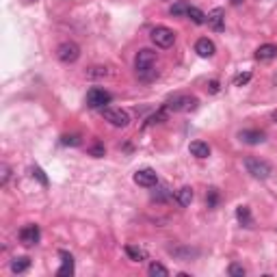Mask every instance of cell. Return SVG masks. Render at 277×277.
<instances>
[{
  "mask_svg": "<svg viewBox=\"0 0 277 277\" xmlns=\"http://www.w3.org/2000/svg\"><path fill=\"white\" fill-rule=\"evenodd\" d=\"M277 59V46L275 44H262L258 50H255V61L260 63H266V61Z\"/></svg>",
  "mask_w": 277,
  "mask_h": 277,
  "instance_id": "obj_11",
  "label": "cell"
},
{
  "mask_svg": "<svg viewBox=\"0 0 277 277\" xmlns=\"http://www.w3.org/2000/svg\"><path fill=\"white\" fill-rule=\"evenodd\" d=\"M150 39L154 41L156 48L167 50V48H171L173 44H176V33H173L171 29H167V26H154V29L150 31Z\"/></svg>",
  "mask_w": 277,
  "mask_h": 277,
  "instance_id": "obj_2",
  "label": "cell"
},
{
  "mask_svg": "<svg viewBox=\"0 0 277 277\" xmlns=\"http://www.w3.org/2000/svg\"><path fill=\"white\" fill-rule=\"evenodd\" d=\"M186 16H189V18H191L195 24H206V16H204V13L197 9V7H189V11H186Z\"/></svg>",
  "mask_w": 277,
  "mask_h": 277,
  "instance_id": "obj_21",
  "label": "cell"
},
{
  "mask_svg": "<svg viewBox=\"0 0 277 277\" xmlns=\"http://www.w3.org/2000/svg\"><path fill=\"white\" fill-rule=\"evenodd\" d=\"M132 180H134V184L143 186V189H152V186L158 184V176L154 169H138Z\"/></svg>",
  "mask_w": 277,
  "mask_h": 277,
  "instance_id": "obj_9",
  "label": "cell"
},
{
  "mask_svg": "<svg viewBox=\"0 0 277 277\" xmlns=\"http://www.w3.org/2000/svg\"><path fill=\"white\" fill-rule=\"evenodd\" d=\"M249 80H251V72H245V74H238L236 78H234V85H236V87H242V85H245V82H249Z\"/></svg>",
  "mask_w": 277,
  "mask_h": 277,
  "instance_id": "obj_30",
  "label": "cell"
},
{
  "mask_svg": "<svg viewBox=\"0 0 277 277\" xmlns=\"http://www.w3.org/2000/svg\"><path fill=\"white\" fill-rule=\"evenodd\" d=\"M195 52L202 59H210V57H214L217 48H214V44L208 37H202V39H197V44H195Z\"/></svg>",
  "mask_w": 277,
  "mask_h": 277,
  "instance_id": "obj_13",
  "label": "cell"
},
{
  "mask_svg": "<svg viewBox=\"0 0 277 277\" xmlns=\"http://www.w3.org/2000/svg\"><path fill=\"white\" fill-rule=\"evenodd\" d=\"M186 11H189V5H186V3H176L169 9L171 16H186Z\"/></svg>",
  "mask_w": 277,
  "mask_h": 277,
  "instance_id": "obj_24",
  "label": "cell"
},
{
  "mask_svg": "<svg viewBox=\"0 0 277 277\" xmlns=\"http://www.w3.org/2000/svg\"><path fill=\"white\" fill-rule=\"evenodd\" d=\"M171 253L173 255H182V258L186 255L189 260H191V255H195V251H193V249H171Z\"/></svg>",
  "mask_w": 277,
  "mask_h": 277,
  "instance_id": "obj_31",
  "label": "cell"
},
{
  "mask_svg": "<svg viewBox=\"0 0 277 277\" xmlns=\"http://www.w3.org/2000/svg\"><path fill=\"white\" fill-rule=\"evenodd\" d=\"M134 69H136V76L141 80H154L158 76V72H156V52L150 50V48L138 50L136 57H134Z\"/></svg>",
  "mask_w": 277,
  "mask_h": 277,
  "instance_id": "obj_1",
  "label": "cell"
},
{
  "mask_svg": "<svg viewBox=\"0 0 277 277\" xmlns=\"http://www.w3.org/2000/svg\"><path fill=\"white\" fill-rule=\"evenodd\" d=\"M206 22H208V26H210L212 31H217V33H221L225 29V11L223 9H212L210 13L206 16Z\"/></svg>",
  "mask_w": 277,
  "mask_h": 277,
  "instance_id": "obj_10",
  "label": "cell"
},
{
  "mask_svg": "<svg viewBox=\"0 0 277 277\" xmlns=\"http://www.w3.org/2000/svg\"><path fill=\"white\" fill-rule=\"evenodd\" d=\"M238 138H240L242 143H247V145H258V143L264 141L266 134L262 132V130H240Z\"/></svg>",
  "mask_w": 277,
  "mask_h": 277,
  "instance_id": "obj_12",
  "label": "cell"
},
{
  "mask_svg": "<svg viewBox=\"0 0 277 277\" xmlns=\"http://www.w3.org/2000/svg\"><path fill=\"white\" fill-rule=\"evenodd\" d=\"M61 260H63V264H61V268L57 271L59 277H72L74 275V258H72V253H67V251H61Z\"/></svg>",
  "mask_w": 277,
  "mask_h": 277,
  "instance_id": "obj_14",
  "label": "cell"
},
{
  "mask_svg": "<svg viewBox=\"0 0 277 277\" xmlns=\"http://www.w3.org/2000/svg\"><path fill=\"white\" fill-rule=\"evenodd\" d=\"M227 273H230L232 277H245L247 271L240 264H236V262H234V264H230V268H227Z\"/></svg>",
  "mask_w": 277,
  "mask_h": 277,
  "instance_id": "obj_28",
  "label": "cell"
},
{
  "mask_svg": "<svg viewBox=\"0 0 277 277\" xmlns=\"http://www.w3.org/2000/svg\"><path fill=\"white\" fill-rule=\"evenodd\" d=\"M193 197H195V193H193V189L191 186H182L178 193H176V199H178V204L180 206H191V202H193Z\"/></svg>",
  "mask_w": 277,
  "mask_h": 277,
  "instance_id": "obj_16",
  "label": "cell"
},
{
  "mask_svg": "<svg viewBox=\"0 0 277 277\" xmlns=\"http://www.w3.org/2000/svg\"><path fill=\"white\" fill-rule=\"evenodd\" d=\"M242 3V0H232V5H240Z\"/></svg>",
  "mask_w": 277,
  "mask_h": 277,
  "instance_id": "obj_34",
  "label": "cell"
},
{
  "mask_svg": "<svg viewBox=\"0 0 277 277\" xmlns=\"http://www.w3.org/2000/svg\"><path fill=\"white\" fill-rule=\"evenodd\" d=\"M31 173H33V178H37V180H39V184H41V186H48V176L44 173V169L33 167V169H31Z\"/></svg>",
  "mask_w": 277,
  "mask_h": 277,
  "instance_id": "obj_25",
  "label": "cell"
},
{
  "mask_svg": "<svg viewBox=\"0 0 277 277\" xmlns=\"http://www.w3.org/2000/svg\"><path fill=\"white\" fill-rule=\"evenodd\" d=\"M110 100H113V95H110L106 89H100V87L89 89V93H87V106L89 108H104Z\"/></svg>",
  "mask_w": 277,
  "mask_h": 277,
  "instance_id": "obj_6",
  "label": "cell"
},
{
  "mask_svg": "<svg viewBox=\"0 0 277 277\" xmlns=\"http://www.w3.org/2000/svg\"><path fill=\"white\" fill-rule=\"evenodd\" d=\"M236 217L240 221V225H245V227H251L253 225V219H251V210H249V206H238L236 208Z\"/></svg>",
  "mask_w": 277,
  "mask_h": 277,
  "instance_id": "obj_17",
  "label": "cell"
},
{
  "mask_svg": "<svg viewBox=\"0 0 277 277\" xmlns=\"http://www.w3.org/2000/svg\"><path fill=\"white\" fill-rule=\"evenodd\" d=\"M106 76H110L108 72V67H104V65H93V67H89L87 69V78H106Z\"/></svg>",
  "mask_w": 277,
  "mask_h": 277,
  "instance_id": "obj_20",
  "label": "cell"
},
{
  "mask_svg": "<svg viewBox=\"0 0 277 277\" xmlns=\"http://www.w3.org/2000/svg\"><path fill=\"white\" fill-rule=\"evenodd\" d=\"M18 236H20V242H22L24 247H33V245H37V242H39V236H41L39 225H35V223L24 225L22 230H20Z\"/></svg>",
  "mask_w": 277,
  "mask_h": 277,
  "instance_id": "obj_8",
  "label": "cell"
},
{
  "mask_svg": "<svg viewBox=\"0 0 277 277\" xmlns=\"http://www.w3.org/2000/svg\"><path fill=\"white\" fill-rule=\"evenodd\" d=\"M26 3H35V0H26Z\"/></svg>",
  "mask_w": 277,
  "mask_h": 277,
  "instance_id": "obj_35",
  "label": "cell"
},
{
  "mask_svg": "<svg viewBox=\"0 0 277 277\" xmlns=\"http://www.w3.org/2000/svg\"><path fill=\"white\" fill-rule=\"evenodd\" d=\"M219 89H221L219 80H210V82H208V91H210V93H219Z\"/></svg>",
  "mask_w": 277,
  "mask_h": 277,
  "instance_id": "obj_33",
  "label": "cell"
},
{
  "mask_svg": "<svg viewBox=\"0 0 277 277\" xmlns=\"http://www.w3.org/2000/svg\"><path fill=\"white\" fill-rule=\"evenodd\" d=\"M197 104H199V100L195 95H176V98H171L165 106L169 110H195Z\"/></svg>",
  "mask_w": 277,
  "mask_h": 277,
  "instance_id": "obj_7",
  "label": "cell"
},
{
  "mask_svg": "<svg viewBox=\"0 0 277 277\" xmlns=\"http://www.w3.org/2000/svg\"><path fill=\"white\" fill-rule=\"evenodd\" d=\"M273 117H275V121H277V113H275V115H273Z\"/></svg>",
  "mask_w": 277,
  "mask_h": 277,
  "instance_id": "obj_36",
  "label": "cell"
},
{
  "mask_svg": "<svg viewBox=\"0 0 277 277\" xmlns=\"http://www.w3.org/2000/svg\"><path fill=\"white\" fill-rule=\"evenodd\" d=\"M80 57V48L78 44H74V41H63L59 48H57V59L61 63H76Z\"/></svg>",
  "mask_w": 277,
  "mask_h": 277,
  "instance_id": "obj_5",
  "label": "cell"
},
{
  "mask_svg": "<svg viewBox=\"0 0 277 277\" xmlns=\"http://www.w3.org/2000/svg\"><path fill=\"white\" fill-rule=\"evenodd\" d=\"M169 189H165V186H161L158 189V193H154V199H158V202H163V199H167L169 197V193H167Z\"/></svg>",
  "mask_w": 277,
  "mask_h": 277,
  "instance_id": "obj_32",
  "label": "cell"
},
{
  "mask_svg": "<svg viewBox=\"0 0 277 277\" xmlns=\"http://www.w3.org/2000/svg\"><path fill=\"white\" fill-rule=\"evenodd\" d=\"M9 176H11V169H9V165H0V184H7V182H9Z\"/></svg>",
  "mask_w": 277,
  "mask_h": 277,
  "instance_id": "obj_27",
  "label": "cell"
},
{
  "mask_svg": "<svg viewBox=\"0 0 277 277\" xmlns=\"http://www.w3.org/2000/svg\"><path fill=\"white\" fill-rule=\"evenodd\" d=\"M102 117L110 123V126H115V128H126L128 123H130L128 110L115 108V106H104V108H102Z\"/></svg>",
  "mask_w": 277,
  "mask_h": 277,
  "instance_id": "obj_3",
  "label": "cell"
},
{
  "mask_svg": "<svg viewBox=\"0 0 277 277\" xmlns=\"http://www.w3.org/2000/svg\"><path fill=\"white\" fill-rule=\"evenodd\" d=\"M189 152L195 158H208V156H210V145L204 143V141H193L189 145Z\"/></svg>",
  "mask_w": 277,
  "mask_h": 277,
  "instance_id": "obj_15",
  "label": "cell"
},
{
  "mask_svg": "<svg viewBox=\"0 0 277 277\" xmlns=\"http://www.w3.org/2000/svg\"><path fill=\"white\" fill-rule=\"evenodd\" d=\"M245 169H247V173H251V176L258 178V180H266L273 173L271 165H268L266 161H260V158H247Z\"/></svg>",
  "mask_w": 277,
  "mask_h": 277,
  "instance_id": "obj_4",
  "label": "cell"
},
{
  "mask_svg": "<svg viewBox=\"0 0 277 277\" xmlns=\"http://www.w3.org/2000/svg\"><path fill=\"white\" fill-rule=\"evenodd\" d=\"M150 275L152 277H167L169 271L161 264V262H152V264H150Z\"/></svg>",
  "mask_w": 277,
  "mask_h": 277,
  "instance_id": "obj_22",
  "label": "cell"
},
{
  "mask_svg": "<svg viewBox=\"0 0 277 277\" xmlns=\"http://www.w3.org/2000/svg\"><path fill=\"white\" fill-rule=\"evenodd\" d=\"M126 255L132 262H143L145 258H148V253H145V249L141 247H134V245H126Z\"/></svg>",
  "mask_w": 277,
  "mask_h": 277,
  "instance_id": "obj_18",
  "label": "cell"
},
{
  "mask_svg": "<svg viewBox=\"0 0 277 277\" xmlns=\"http://www.w3.org/2000/svg\"><path fill=\"white\" fill-rule=\"evenodd\" d=\"M61 143H63V145H72V148H76V145H80V136H78V134H65L63 138H61Z\"/></svg>",
  "mask_w": 277,
  "mask_h": 277,
  "instance_id": "obj_26",
  "label": "cell"
},
{
  "mask_svg": "<svg viewBox=\"0 0 277 277\" xmlns=\"http://www.w3.org/2000/svg\"><path fill=\"white\" fill-rule=\"evenodd\" d=\"M206 204H208V208H217V204H219V191L217 189H208Z\"/></svg>",
  "mask_w": 277,
  "mask_h": 277,
  "instance_id": "obj_23",
  "label": "cell"
},
{
  "mask_svg": "<svg viewBox=\"0 0 277 277\" xmlns=\"http://www.w3.org/2000/svg\"><path fill=\"white\" fill-rule=\"evenodd\" d=\"M29 268H31V258H26V255H24V258H16L11 262V271L13 273H24V271H29Z\"/></svg>",
  "mask_w": 277,
  "mask_h": 277,
  "instance_id": "obj_19",
  "label": "cell"
},
{
  "mask_svg": "<svg viewBox=\"0 0 277 277\" xmlns=\"http://www.w3.org/2000/svg\"><path fill=\"white\" fill-rule=\"evenodd\" d=\"M89 154L95 156V158H102L104 154H106V150H104V145L95 143V145H91V148H89Z\"/></svg>",
  "mask_w": 277,
  "mask_h": 277,
  "instance_id": "obj_29",
  "label": "cell"
}]
</instances>
